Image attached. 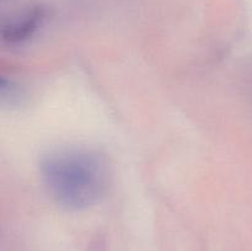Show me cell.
<instances>
[{"label": "cell", "mask_w": 252, "mask_h": 251, "mask_svg": "<svg viewBox=\"0 0 252 251\" xmlns=\"http://www.w3.org/2000/svg\"><path fill=\"white\" fill-rule=\"evenodd\" d=\"M41 174L52 198L71 211L95 206L110 184L105 157L81 148H66L48 154L41 164Z\"/></svg>", "instance_id": "obj_1"}, {"label": "cell", "mask_w": 252, "mask_h": 251, "mask_svg": "<svg viewBox=\"0 0 252 251\" xmlns=\"http://www.w3.org/2000/svg\"><path fill=\"white\" fill-rule=\"evenodd\" d=\"M46 7L34 5L15 16L2 27V39L10 44L24 43L29 41L44 24L47 19Z\"/></svg>", "instance_id": "obj_2"}]
</instances>
